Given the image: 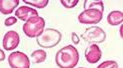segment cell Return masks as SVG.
<instances>
[{"mask_svg": "<svg viewBox=\"0 0 123 68\" xmlns=\"http://www.w3.org/2000/svg\"><path fill=\"white\" fill-rule=\"evenodd\" d=\"M35 16H39L38 12L36 11V9L29 7V6H21L15 11V17L25 22L31 17H35Z\"/></svg>", "mask_w": 123, "mask_h": 68, "instance_id": "9", "label": "cell"}, {"mask_svg": "<svg viewBox=\"0 0 123 68\" xmlns=\"http://www.w3.org/2000/svg\"><path fill=\"white\" fill-rule=\"evenodd\" d=\"M46 58H47V53L43 49H38V50H35L31 53V59L36 64L44 62Z\"/></svg>", "mask_w": 123, "mask_h": 68, "instance_id": "13", "label": "cell"}, {"mask_svg": "<svg viewBox=\"0 0 123 68\" xmlns=\"http://www.w3.org/2000/svg\"><path fill=\"white\" fill-rule=\"evenodd\" d=\"M78 68H84V67H78Z\"/></svg>", "mask_w": 123, "mask_h": 68, "instance_id": "21", "label": "cell"}, {"mask_svg": "<svg viewBox=\"0 0 123 68\" xmlns=\"http://www.w3.org/2000/svg\"><path fill=\"white\" fill-rule=\"evenodd\" d=\"M23 2L35 8H45L49 3L48 0H23Z\"/></svg>", "mask_w": 123, "mask_h": 68, "instance_id": "14", "label": "cell"}, {"mask_svg": "<svg viewBox=\"0 0 123 68\" xmlns=\"http://www.w3.org/2000/svg\"><path fill=\"white\" fill-rule=\"evenodd\" d=\"M45 27V20L43 17L35 16L28 19L23 25V32L29 38H37L40 36Z\"/></svg>", "mask_w": 123, "mask_h": 68, "instance_id": "3", "label": "cell"}, {"mask_svg": "<svg viewBox=\"0 0 123 68\" xmlns=\"http://www.w3.org/2000/svg\"><path fill=\"white\" fill-rule=\"evenodd\" d=\"M103 18V13L96 9L83 10L78 15V21L82 24H97Z\"/></svg>", "mask_w": 123, "mask_h": 68, "instance_id": "6", "label": "cell"}, {"mask_svg": "<svg viewBox=\"0 0 123 68\" xmlns=\"http://www.w3.org/2000/svg\"><path fill=\"white\" fill-rule=\"evenodd\" d=\"M79 61L78 50L73 45H67L57 51L55 63L59 68H74Z\"/></svg>", "mask_w": 123, "mask_h": 68, "instance_id": "1", "label": "cell"}, {"mask_svg": "<svg viewBox=\"0 0 123 68\" xmlns=\"http://www.w3.org/2000/svg\"><path fill=\"white\" fill-rule=\"evenodd\" d=\"M16 22H17V18L11 16V17L6 18L4 21V24H5V26H12V25H14Z\"/></svg>", "mask_w": 123, "mask_h": 68, "instance_id": "17", "label": "cell"}, {"mask_svg": "<svg viewBox=\"0 0 123 68\" xmlns=\"http://www.w3.org/2000/svg\"><path fill=\"white\" fill-rule=\"evenodd\" d=\"M71 40H72V42H73V44L77 45V44H79V42H80V37L77 35V33L72 32V33H71Z\"/></svg>", "mask_w": 123, "mask_h": 68, "instance_id": "18", "label": "cell"}, {"mask_svg": "<svg viewBox=\"0 0 123 68\" xmlns=\"http://www.w3.org/2000/svg\"><path fill=\"white\" fill-rule=\"evenodd\" d=\"M5 53H4V51L2 50V49H0V62L1 61H4V59H5Z\"/></svg>", "mask_w": 123, "mask_h": 68, "instance_id": "19", "label": "cell"}, {"mask_svg": "<svg viewBox=\"0 0 123 68\" xmlns=\"http://www.w3.org/2000/svg\"><path fill=\"white\" fill-rule=\"evenodd\" d=\"M102 57V52L99 46L96 44H91L89 45L85 50V58L86 61L90 64H94L98 62Z\"/></svg>", "mask_w": 123, "mask_h": 68, "instance_id": "8", "label": "cell"}, {"mask_svg": "<svg viewBox=\"0 0 123 68\" xmlns=\"http://www.w3.org/2000/svg\"><path fill=\"white\" fill-rule=\"evenodd\" d=\"M81 38L92 44H96V43H102L106 39V33L105 31L98 27V26H91L85 29V31L81 34Z\"/></svg>", "mask_w": 123, "mask_h": 68, "instance_id": "4", "label": "cell"}, {"mask_svg": "<svg viewBox=\"0 0 123 68\" xmlns=\"http://www.w3.org/2000/svg\"><path fill=\"white\" fill-rule=\"evenodd\" d=\"M78 0H61L60 3L63 5L65 8H73L78 4Z\"/></svg>", "mask_w": 123, "mask_h": 68, "instance_id": "16", "label": "cell"}, {"mask_svg": "<svg viewBox=\"0 0 123 68\" xmlns=\"http://www.w3.org/2000/svg\"><path fill=\"white\" fill-rule=\"evenodd\" d=\"M86 9H96V10H99L100 12L104 11V5H103V2L101 0H86L84 1V10Z\"/></svg>", "mask_w": 123, "mask_h": 68, "instance_id": "12", "label": "cell"}, {"mask_svg": "<svg viewBox=\"0 0 123 68\" xmlns=\"http://www.w3.org/2000/svg\"><path fill=\"white\" fill-rule=\"evenodd\" d=\"M96 68H118V63L114 60H107L100 63Z\"/></svg>", "mask_w": 123, "mask_h": 68, "instance_id": "15", "label": "cell"}, {"mask_svg": "<svg viewBox=\"0 0 123 68\" xmlns=\"http://www.w3.org/2000/svg\"><path fill=\"white\" fill-rule=\"evenodd\" d=\"M8 64L11 68H29L30 60L25 53L14 51L8 56Z\"/></svg>", "mask_w": 123, "mask_h": 68, "instance_id": "5", "label": "cell"}, {"mask_svg": "<svg viewBox=\"0 0 123 68\" xmlns=\"http://www.w3.org/2000/svg\"><path fill=\"white\" fill-rule=\"evenodd\" d=\"M19 2V0H0V12L4 15L13 13Z\"/></svg>", "mask_w": 123, "mask_h": 68, "instance_id": "10", "label": "cell"}, {"mask_svg": "<svg viewBox=\"0 0 123 68\" xmlns=\"http://www.w3.org/2000/svg\"><path fill=\"white\" fill-rule=\"evenodd\" d=\"M20 43V36L14 30H10V31L6 32L3 37V48L7 51L14 50V49L19 45Z\"/></svg>", "mask_w": 123, "mask_h": 68, "instance_id": "7", "label": "cell"}, {"mask_svg": "<svg viewBox=\"0 0 123 68\" xmlns=\"http://www.w3.org/2000/svg\"><path fill=\"white\" fill-rule=\"evenodd\" d=\"M122 29H123V25H121V26H120V30H119V31H120V37H121V38H123V35H122Z\"/></svg>", "mask_w": 123, "mask_h": 68, "instance_id": "20", "label": "cell"}, {"mask_svg": "<svg viewBox=\"0 0 123 68\" xmlns=\"http://www.w3.org/2000/svg\"><path fill=\"white\" fill-rule=\"evenodd\" d=\"M61 38H62V34L58 30L53 28H47L44 29L43 33L36 38V41L40 47L49 49L56 46L61 41Z\"/></svg>", "mask_w": 123, "mask_h": 68, "instance_id": "2", "label": "cell"}, {"mask_svg": "<svg viewBox=\"0 0 123 68\" xmlns=\"http://www.w3.org/2000/svg\"><path fill=\"white\" fill-rule=\"evenodd\" d=\"M107 22L112 26L121 25L123 22V13L119 10L111 11L107 16Z\"/></svg>", "mask_w": 123, "mask_h": 68, "instance_id": "11", "label": "cell"}]
</instances>
